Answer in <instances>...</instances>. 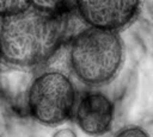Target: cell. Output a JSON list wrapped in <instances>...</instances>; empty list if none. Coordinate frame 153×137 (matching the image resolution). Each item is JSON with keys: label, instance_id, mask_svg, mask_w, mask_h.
<instances>
[{"label": "cell", "instance_id": "1", "mask_svg": "<svg viewBox=\"0 0 153 137\" xmlns=\"http://www.w3.org/2000/svg\"><path fill=\"white\" fill-rule=\"evenodd\" d=\"M73 12H50L32 6L0 18V62L19 69L49 66L75 32Z\"/></svg>", "mask_w": 153, "mask_h": 137}, {"label": "cell", "instance_id": "2", "mask_svg": "<svg viewBox=\"0 0 153 137\" xmlns=\"http://www.w3.org/2000/svg\"><path fill=\"white\" fill-rule=\"evenodd\" d=\"M66 69L84 88H103L120 74L126 45L120 32L82 25L68 39Z\"/></svg>", "mask_w": 153, "mask_h": 137}, {"label": "cell", "instance_id": "3", "mask_svg": "<svg viewBox=\"0 0 153 137\" xmlns=\"http://www.w3.org/2000/svg\"><path fill=\"white\" fill-rule=\"evenodd\" d=\"M67 69L51 64L35 71L25 95V117L45 127L72 122L80 94Z\"/></svg>", "mask_w": 153, "mask_h": 137}, {"label": "cell", "instance_id": "4", "mask_svg": "<svg viewBox=\"0 0 153 137\" xmlns=\"http://www.w3.org/2000/svg\"><path fill=\"white\" fill-rule=\"evenodd\" d=\"M143 0H74L82 25L121 32L137 18Z\"/></svg>", "mask_w": 153, "mask_h": 137}, {"label": "cell", "instance_id": "5", "mask_svg": "<svg viewBox=\"0 0 153 137\" xmlns=\"http://www.w3.org/2000/svg\"><path fill=\"white\" fill-rule=\"evenodd\" d=\"M72 120L86 136L102 137L112 129L115 102L102 88H84L79 94Z\"/></svg>", "mask_w": 153, "mask_h": 137}, {"label": "cell", "instance_id": "6", "mask_svg": "<svg viewBox=\"0 0 153 137\" xmlns=\"http://www.w3.org/2000/svg\"><path fill=\"white\" fill-rule=\"evenodd\" d=\"M29 6L50 12H73L74 0H26Z\"/></svg>", "mask_w": 153, "mask_h": 137}, {"label": "cell", "instance_id": "7", "mask_svg": "<svg viewBox=\"0 0 153 137\" xmlns=\"http://www.w3.org/2000/svg\"><path fill=\"white\" fill-rule=\"evenodd\" d=\"M26 0H0V18L26 8Z\"/></svg>", "mask_w": 153, "mask_h": 137}, {"label": "cell", "instance_id": "8", "mask_svg": "<svg viewBox=\"0 0 153 137\" xmlns=\"http://www.w3.org/2000/svg\"><path fill=\"white\" fill-rule=\"evenodd\" d=\"M114 137H149V135L137 125H127L118 130Z\"/></svg>", "mask_w": 153, "mask_h": 137}, {"label": "cell", "instance_id": "9", "mask_svg": "<svg viewBox=\"0 0 153 137\" xmlns=\"http://www.w3.org/2000/svg\"><path fill=\"white\" fill-rule=\"evenodd\" d=\"M50 137H79L78 132L71 126H59Z\"/></svg>", "mask_w": 153, "mask_h": 137}, {"label": "cell", "instance_id": "10", "mask_svg": "<svg viewBox=\"0 0 153 137\" xmlns=\"http://www.w3.org/2000/svg\"><path fill=\"white\" fill-rule=\"evenodd\" d=\"M143 4L147 5V8H148L149 13H151L152 17H153V0H143Z\"/></svg>", "mask_w": 153, "mask_h": 137}, {"label": "cell", "instance_id": "11", "mask_svg": "<svg viewBox=\"0 0 153 137\" xmlns=\"http://www.w3.org/2000/svg\"><path fill=\"white\" fill-rule=\"evenodd\" d=\"M0 137H2V136H1V135H0Z\"/></svg>", "mask_w": 153, "mask_h": 137}]
</instances>
